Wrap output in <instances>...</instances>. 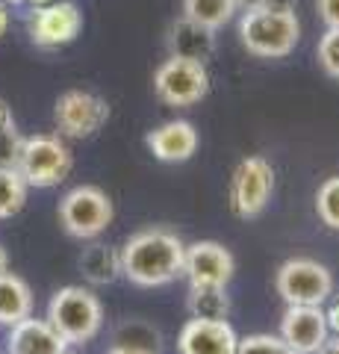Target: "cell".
<instances>
[{"label":"cell","instance_id":"obj_9","mask_svg":"<svg viewBox=\"0 0 339 354\" xmlns=\"http://www.w3.org/2000/svg\"><path fill=\"white\" fill-rule=\"evenodd\" d=\"M59 136L65 139H89L109 121V104L101 95L86 92V88H68L57 97L53 106Z\"/></svg>","mask_w":339,"mask_h":354},{"label":"cell","instance_id":"obj_10","mask_svg":"<svg viewBox=\"0 0 339 354\" xmlns=\"http://www.w3.org/2000/svg\"><path fill=\"white\" fill-rule=\"evenodd\" d=\"M83 30V12L74 0H53L32 6L30 12V41L41 50H57L71 44Z\"/></svg>","mask_w":339,"mask_h":354},{"label":"cell","instance_id":"obj_33","mask_svg":"<svg viewBox=\"0 0 339 354\" xmlns=\"http://www.w3.org/2000/svg\"><path fill=\"white\" fill-rule=\"evenodd\" d=\"M6 269H9V257H6L3 245H0V272H6Z\"/></svg>","mask_w":339,"mask_h":354},{"label":"cell","instance_id":"obj_4","mask_svg":"<svg viewBox=\"0 0 339 354\" xmlns=\"http://www.w3.org/2000/svg\"><path fill=\"white\" fill-rule=\"evenodd\" d=\"M71 148L65 145V139L53 136V133H36L21 142V153H18V165L21 177L27 180V186L36 189H48V186L62 183L71 174Z\"/></svg>","mask_w":339,"mask_h":354},{"label":"cell","instance_id":"obj_28","mask_svg":"<svg viewBox=\"0 0 339 354\" xmlns=\"http://www.w3.org/2000/svg\"><path fill=\"white\" fill-rule=\"evenodd\" d=\"M325 319H327V330H331V334H339V295L331 301V307L325 310Z\"/></svg>","mask_w":339,"mask_h":354},{"label":"cell","instance_id":"obj_16","mask_svg":"<svg viewBox=\"0 0 339 354\" xmlns=\"http://www.w3.org/2000/svg\"><path fill=\"white\" fill-rule=\"evenodd\" d=\"M168 50L171 57H183L206 65L215 53V32L180 15L168 30Z\"/></svg>","mask_w":339,"mask_h":354},{"label":"cell","instance_id":"obj_12","mask_svg":"<svg viewBox=\"0 0 339 354\" xmlns=\"http://www.w3.org/2000/svg\"><path fill=\"white\" fill-rule=\"evenodd\" d=\"M239 334L227 319H189L177 334L180 354H236Z\"/></svg>","mask_w":339,"mask_h":354},{"label":"cell","instance_id":"obj_20","mask_svg":"<svg viewBox=\"0 0 339 354\" xmlns=\"http://www.w3.org/2000/svg\"><path fill=\"white\" fill-rule=\"evenodd\" d=\"M186 304L195 319H227L231 313L227 286H189Z\"/></svg>","mask_w":339,"mask_h":354},{"label":"cell","instance_id":"obj_29","mask_svg":"<svg viewBox=\"0 0 339 354\" xmlns=\"http://www.w3.org/2000/svg\"><path fill=\"white\" fill-rule=\"evenodd\" d=\"M262 6H269V9H280V12H295L298 0H266Z\"/></svg>","mask_w":339,"mask_h":354},{"label":"cell","instance_id":"obj_6","mask_svg":"<svg viewBox=\"0 0 339 354\" xmlns=\"http://www.w3.org/2000/svg\"><path fill=\"white\" fill-rule=\"evenodd\" d=\"M275 290L287 304L322 307L333 295V274L327 266L310 257H289L278 266Z\"/></svg>","mask_w":339,"mask_h":354},{"label":"cell","instance_id":"obj_14","mask_svg":"<svg viewBox=\"0 0 339 354\" xmlns=\"http://www.w3.org/2000/svg\"><path fill=\"white\" fill-rule=\"evenodd\" d=\"M198 130H195L192 121L186 118H174L166 121V124L154 127L145 136V145L148 151L154 153V160L159 162H186L195 157L198 151Z\"/></svg>","mask_w":339,"mask_h":354},{"label":"cell","instance_id":"obj_5","mask_svg":"<svg viewBox=\"0 0 339 354\" xmlns=\"http://www.w3.org/2000/svg\"><path fill=\"white\" fill-rule=\"evenodd\" d=\"M115 207L101 186H74L59 201V225L74 239H95L113 225Z\"/></svg>","mask_w":339,"mask_h":354},{"label":"cell","instance_id":"obj_26","mask_svg":"<svg viewBox=\"0 0 339 354\" xmlns=\"http://www.w3.org/2000/svg\"><path fill=\"white\" fill-rule=\"evenodd\" d=\"M316 12L325 27H339V0H316Z\"/></svg>","mask_w":339,"mask_h":354},{"label":"cell","instance_id":"obj_8","mask_svg":"<svg viewBox=\"0 0 339 354\" xmlns=\"http://www.w3.org/2000/svg\"><path fill=\"white\" fill-rule=\"evenodd\" d=\"M275 192V169L266 157H245L231 174V209L239 218H257L269 207Z\"/></svg>","mask_w":339,"mask_h":354},{"label":"cell","instance_id":"obj_21","mask_svg":"<svg viewBox=\"0 0 339 354\" xmlns=\"http://www.w3.org/2000/svg\"><path fill=\"white\" fill-rule=\"evenodd\" d=\"M30 186L12 165H0V218H12L27 204Z\"/></svg>","mask_w":339,"mask_h":354},{"label":"cell","instance_id":"obj_15","mask_svg":"<svg viewBox=\"0 0 339 354\" xmlns=\"http://www.w3.org/2000/svg\"><path fill=\"white\" fill-rule=\"evenodd\" d=\"M6 351L9 354H65L68 351V342L50 328L48 319L27 316L9 330Z\"/></svg>","mask_w":339,"mask_h":354},{"label":"cell","instance_id":"obj_1","mask_svg":"<svg viewBox=\"0 0 339 354\" xmlns=\"http://www.w3.org/2000/svg\"><path fill=\"white\" fill-rule=\"evenodd\" d=\"M118 254H122V274L130 283L142 290H157L183 274L186 245L166 227H148L130 236Z\"/></svg>","mask_w":339,"mask_h":354},{"label":"cell","instance_id":"obj_23","mask_svg":"<svg viewBox=\"0 0 339 354\" xmlns=\"http://www.w3.org/2000/svg\"><path fill=\"white\" fill-rule=\"evenodd\" d=\"M316 213H319V221L325 227L339 230V174L327 177L319 186V192H316Z\"/></svg>","mask_w":339,"mask_h":354},{"label":"cell","instance_id":"obj_17","mask_svg":"<svg viewBox=\"0 0 339 354\" xmlns=\"http://www.w3.org/2000/svg\"><path fill=\"white\" fill-rule=\"evenodd\" d=\"M32 316V292L24 278L12 272H0V325H18Z\"/></svg>","mask_w":339,"mask_h":354},{"label":"cell","instance_id":"obj_25","mask_svg":"<svg viewBox=\"0 0 339 354\" xmlns=\"http://www.w3.org/2000/svg\"><path fill=\"white\" fill-rule=\"evenodd\" d=\"M316 59H319V68L331 77V80H339V27H327L319 36Z\"/></svg>","mask_w":339,"mask_h":354},{"label":"cell","instance_id":"obj_11","mask_svg":"<svg viewBox=\"0 0 339 354\" xmlns=\"http://www.w3.org/2000/svg\"><path fill=\"white\" fill-rule=\"evenodd\" d=\"M233 272H236V257L222 242L201 239L186 245L183 274L189 278V286H227L233 281Z\"/></svg>","mask_w":339,"mask_h":354},{"label":"cell","instance_id":"obj_30","mask_svg":"<svg viewBox=\"0 0 339 354\" xmlns=\"http://www.w3.org/2000/svg\"><path fill=\"white\" fill-rule=\"evenodd\" d=\"M316 354H339V334H327V339L322 342V346H319V351H316Z\"/></svg>","mask_w":339,"mask_h":354},{"label":"cell","instance_id":"obj_19","mask_svg":"<svg viewBox=\"0 0 339 354\" xmlns=\"http://www.w3.org/2000/svg\"><path fill=\"white\" fill-rule=\"evenodd\" d=\"M80 269L92 283H113L122 274V254L109 245H92L80 257Z\"/></svg>","mask_w":339,"mask_h":354},{"label":"cell","instance_id":"obj_31","mask_svg":"<svg viewBox=\"0 0 339 354\" xmlns=\"http://www.w3.org/2000/svg\"><path fill=\"white\" fill-rule=\"evenodd\" d=\"M6 30H9V3L0 0V39L6 36Z\"/></svg>","mask_w":339,"mask_h":354},{"label":"cell","instance_id":"obj_32","mask_svg":"<svg viewBox=\"0 0 339 354\" xmlns=\"http://www.w3.org/2000/svg\"><path fill=\"white\" fill-rule=\"evenodd\" d=\"M233 3H236V9H239V12H245V9L262 6V3H266V0H233Z\"/></svg>","mask_w":339,"mask_h":354},{"label":"cell","instance_id":"obj_24","mask_svg":"<svg viewBox=\"0 0 339 354\" xmlns=\"http://www.w3.org/2000/svg\"><path fill=\"white\" fill-rule=\"evenodd\" d=\"M236 354H298L280 334H248L239 337Z\"/></svg>","mask_w":339,"mask_h":354},{"label":"cell","instance_id":"obj_18","mask_svg":"<svg viewBox=\"0 0 339 354\" xmlns=\"http://www.w3.org/2000/svg\"><path fill=\"white\" fill-rule=\"evenodd\" d=\"M239 12L233 0H183L180 3V15L195 21L206 30L218 32L222 27H227L233 21V15Z\"/></svg>","mask_w":339,"mask_h":354},{"label":"cell","instance_id":"obj_3","mask_svg":"<svg viewBox=\"0 0 339 354\" xmlns=\"http://www.w3.org/2000/svg\"><path fill=\"white\" fill-rule=\"evenodd\" d=\"M48 322L68 346H80L101 334L104 304L86 286H62L48 304Z\"/></svg>","mask_w":339,"mask_h":354},{"label":"cell","instance_id":"obj_22","mask_svg":"<svg viewBox=\"0 0 339 354\" xmlns=\"http://www.w3.org/2000/svg\"><path fill=\"white\" fill-rule=\"evenodd\" d=\"M21 139L12 109H9L6 101H0V165H18V153H21Z\"/></svg>","mask_w":339,"mask_h":354},{"label":"cell","instance_id":"obj_7","mask_svg":"<svg viewBox=\"0 0 339 354\" xmlns=\"http://www.w3.org/2000/svg\"><path fill=\"white\" fill-rule=\"evenodd\" d=\"M154 95L166 106H195L210 95V71L204 62L168 57L154 71Z\"/></svg>","mask_w":339,"mask_h":354},{"label":"cell","instance_id":"obj_27","mask_svg":"<svg viewBox=\"0 0 339 354\" xmlns=\"http://www.w3.org/2000/svg\"><path fill=\"white\" fill-rule=\"evenodd\" d=\"M106 354H157L148 346H136V342H115L113 348H106Z\"/></svg>","mask_w":339,"mask_h":354},{"label":"cell","instance_id":"obj_13","mask_svg":"<svg viewBox=\"0 0 339 354\" xmlns=\"http://www.w3.org/2000/svg\"><path fill=\"white\" fill-rule=\"evenodd\" d=\"M327 319L322 307L310 304H287L280 316V337L298 354H316L327 339Z\"/></svg>","mask_w":339,"mask_h":354},{"label":"cell","instance_id":"obj_2","mask_svg":"<svg viewBox=\"0 0 339 354\" xmlns=\"http://www.w3.org/2000/svg\"><path fill=\"white\" fill-rule=\"evenodd\" d=\"M239 41L257 59H287L301 41V21L295 12L254 6L239 15Z\"/></svg>","mask_w":339,"mask_h":354},{"label":"cell","instance_id":"obj_34","mask_svg":"<svg viewBox=\"0 0 339 354\" xmlns=\"http://www.w3.org/2000/svg\"><path fill=\"white\" fill-rule=\"evenodd\" d=\"M65 354H71V351H65Z\"/></svg>","mask_w":339,"mask_h":354}]
</instances>
